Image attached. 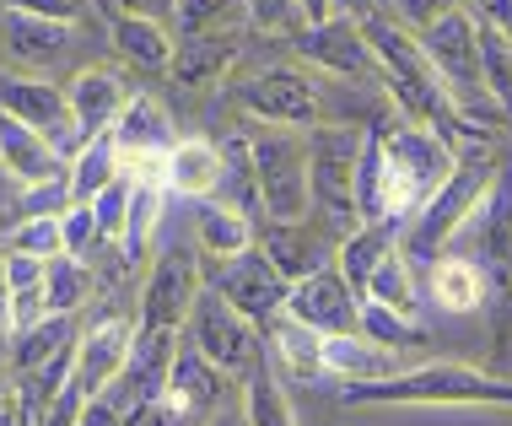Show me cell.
<instances>
[{
    "instance_id": "6da1fadb",
    "label": "cell",
    "mask_w": 512,
    "mask_h": 426,
    "mask_svg": "<svg viewBox=\"0 0 512 426\" xmlns=\"http://www.w3.org/2000/svg\"><path fill=\"white\" fill-rule=\"evenodd\" d=\"M362 38H367L372 60H378V87H389L394 108L410 119V125L437 130L442 141H453V146L486 141V135H475V130L464 125V114L453 108L448 87H442V76L432 71V60H426L421 38H415L410 27H399L394 17L372 11V17L362 22Z\"/></svg>"
},
{
    "instance_id": "7a4b0ae2",
    "label": "cell",
    "mask_w": 512,
    "mask_h": 426,
    "mask_svg": "<svg viewBox=\"0 0 512 426\" xmlns=\"http://www.w3.org/2000/svg\"><path fill=\"white\" fill-rule=\"evenodd\" d=\"M502 168H507V157L491 141H464L459 157H453V173L437 184V195L399 227V259L410 270H426L437 254H448L453 238L469 227V216L480 211V200L491 195Z\"/></svg>"
},
{
    "instance_id": "3957f363",
    "label": "cell",
    "mask_w": 512,
    "mask_h": 426,
    "mask_svg": "<svg viewBox=\"0 0 512 426\" xmlns=\"http://www.w3.org/2000/svg\"><path fill=\"white\" fill-rule=\"evenodd\" d=\"M372 135H378V151H383V222L405 227L410 216L437 195L442 178L453 173L459 146L442 141V135L426 130V125H410L405 114L372 119Z\"/></svg>"
},
{
    "instance_id": "277c9868",
    "label": "cell",
    "mask_w": 512,
    "mask_h": 426,
    "mask_svg": "<svg viewBox=\"0 0 512 426\" xmlns=\"http://www.w3.org/2000/svg\"><path fill=\"white\" fill-rule=\"evenodd\" d=\"M340 400L351 410H367V405H496V410H512V378L486 373V367H464V362H421V367H405L399 378H383V383H345Z\"/></svg>"
},
{
    "instance_id": "5b68a950",
    "label": "cell",
    "mask_w": 512,
    "mask_h": 426,
    "mask_svg": "<svg viewBox=\"0 0 512 426\" xmlns=\"http://www.w3.org/2000/svg\"><path fill=\"white\" fill-rule=\"evenodd\" d=\"M248 157H254V195L265 222H302L308 216V130L248 125Z\"/></svg>"
},
{
    "instance_id": "8992f818",
    "label": "cell",
    "mask_w": 512,
    "mask_h": 426,
    "mask_svg": "<svg viewBox=\"0 0 512 426\" xmlns=\"http://www.w3.org/2000/svg\"><path fill=\"white\" fill-rule=\"evenodd\" d=\"M362 135L356 125H313L308 130V205L340 232L362 227L356 222V157H362Z\"/></svg>"
},
{
    "instance_id": "52a82bcc",
    "label": "cell",
    "mask_w": 512,
    "mask_h": 426,
    "mask_svg": "<svg viewBox=\"0 0 512 426\" xmlns=\"http://www.w3.org/2000/svg\"><path fill=\"white\" fill-rule=\"evenodd\" d=\"M184 340L195 346L211 367H221L227 378H248L259 362H265V329L248 324L232 302H221L211 286H200L195 308H189L184 319Z\"/></svg>"
},
{
    "instance_id": "ba28073f",
    "label": "cell",
    "mask_w": 512,
    "mask_h": 426,
    "mask_svg": "<svg viewBox=\"0 0 512 426\" xmlns=\"http://www.w3.org/2000/svg\"><path fill=\"white\" fill-rule=\"evenodd\" d=\"M232 98L248 114V125L275 130H313L318 125V81L297 65H265L232 87Z\"/></svg>"
},
{
    "instance_id": "9c48e42d",
    "label": "cell",
    "mask_w": 512,
    "mask_h": 426,
    "mask_svg": "<svg viewBox=\"0 0 512 426\" xmlns=\"http://www.w3.org/2000/svg\"><path fill=\"white\" fill-rule=\"evenodd\" d=\"M0 114H11V119H22L27 130H38L65 162H71L81 146H87V141L76 135V125H71V103H65V87H54L49 76L0 71Z\"/></svg>"
},
{
    "instance_id": "30bf717a",
    "label": "cell",
    "mask_w": 512,
    "mask_h": 426,
    "mask_svg": "<svg viewBox=\"0 0 512 426\" xmlns=\"http://www.w3.org/2000/svg\"><path fill=\"white\" fill-rule=\"evenodd\" d=\"M340 238H345V232L335 222H324V216H318V222L302 216V222H265V227H254V249L265 254L292 286L335 265Z\"/></svg>"
},
{
    "instance_id": "8fae6325",
    "label": "cell",
    "mask_w": 512,
    "mask_h": 426,
    "mask_svg": "<svg viewBox=\"0 0 512 426\" xmlns=\"http://www.w3.org/2000/svg\"><path fill=\"white\" fill-rule=\"evenodd\" d=\"M200 254L195 249H162L157 259H151V276L141 286V319H135V329H184L189 308H195L200 297Z\"/></svg>"
},
{
    "instance_id": "7c38bea8",
    "label": "cell",
    "mask_w": 512,
    "mask_h": 426,
    "mask_svg": "<svg viewBox=\"0 0 512 426\" xmlns=\"http://www.w3.org/2000/svg\"><path fill=\"white\" fill-rule=\"evenodd\" d=\"M178 335H184V329H135L130 356H124V373L108 383V394H98V400H108L119 416H130V410L162 400V394H168Z\"/></svg>"
},
{
    "instance_id": "4fadbf2b",
    "label": "cell",
    "mask_w": 512,
    "mask_h": 426,
    "mask_svg": "<svg viewBox=\"0 0 512 426\" xmlns=\"http://www.w3.org/2000/svg\"><path fill=\"white\" fill-rule=\"evenodd\" d=\"M211 292H216L221 302H232V308H238L248 324L265 329L275 313L286 308V292H292V281H286L259 249H248V254L227 259V265L216 270V276H211Z\"/></svg>"
},
{
    "instance_id": "5bb4252c",
    "label": "cell",
    "mask_w": 512,
    "mask_h": 426,
    "mask_svg": "<svg viewBox=\"0 0 512 426\" xmlns=\"http://www.w3.org/2000/svg\"><path fill=\"white\" fill-rule=\"evenodd\" d=\"M71 44H76L71 22L27 17V11H0V71L44 76L71 54Z\"/></svg>"
},
{
    "instance_id": "9a60e30c",
    "label": "cell",
    "mask_w": 512,
    "mask_h": 426,
    "mask_svg": "<svg viewBox=\"0 0 512 426\" xmlns=\"http://www.w3.org/2000/svg\"><path fill=\"white\" fill-rule=\"evenodd\" d=\"M286 319H297V324H308L313 335H356V324H362V297L345 286V276L335 265L329 270H318V276L308 281H297L292 292H286Z\"/></svg>"
},
{
    "instance_id": "2e32d148",
    "label": "cell",
    "mask_w": 512,
    "mask_h": 426,
    "mask_svg": "<svg viewBox=\"0 0 512 426\" xmlns=\"http://www.w3.org/2000/svg\"><path fill=\"white\" fill-rule=\"evenodd\" d=\"M292 49H297L308 65H318V71H329V76L378 81V60H372V49H367V38H362V22L340 17V11H335L329 22L302 27V33L292 38Z\"/></svg>"
},
{
    "instance_id": "e0dca14e",
    "label": "cell",
    "mask_w": 512,
    "mask_h": 426,
    "mask_svg": "<svg viewBox=\"0 0 512 426\" xmlns=\"http://www.w3.org/2000/svg\"><path fill=\"white\" fill-rule=\"evenodd\" d=\"M130 340H135V324L119 319V313H108V319H98L92 329H81V340H76V378L71 383L87 394V400L108 394V383L124 373Z\"/></svg>"
},
{
    "instance_id": "ac0fdd59",
    "label": "cell",
    "mask_w": 512,
    "mask_h": 426,
    "mask_svg": "<svg viewBox=\"0 0 512 426\" xmlns=\"http://www.w3.org/2000/svg\"><path fill=\"white\" fill-rule=\"evenodd\" d=\"M108 135H114L124 168H135V162H162L173 151V141H178L168 108L151 98V92H130V103L119 108V119H114Z\"/></svg>"
},
{
    "instance_id": "d6986e66",
    "label": "cell",
    "mask_w": 512,
    "mask_h": 426,
    "mask_svg": "<svg viewBox=\"0 0 512 426\" xmlns=\"http://www.w3.org/2000/svg\"><path fill=\"white\" fill-rule=\"evenodd\" d=\"M243 54L238 27H211V33H178L173 38V60L168 76L173 87H216L232 71V60Z\"/></svg>"
},
{
    "instance_id": "ffe728a7",
    "label": "cell",
    "mask_w": 512,
    "mask_h": 426,
    "mask_svg": "<svg viewBox=\"0 0 512 426\" xmlns=\"http://www.w3.org/2000/svg\"><path fill=\"white\" fill-rule=\"evenodd\" d=\"M227 383H232V378L221 373V367H211L184 335H178L173 373H168V394H162V400H173L178 410H189V416L211 421L216 410H221V394H227Z\"/></svg>"
},
{
    "instance_id": "44dd1931",
    "label": "cell",
    "mask_w": 512,
    "mask_h": 426,
    "mask_svg": "<svg viewBox=\"0 0 512 426\" xmlns=\"http://www.w3.org/2000/svg\"><path fill=\"white\" fill-rule=\"evenodd\" d=\"M221 184V146L205 135L173 141V151L162 157V195L168 200H211Z\"/></svg>"
},
{
    "instance_id": "7402d4cb",
    "label": "cell",
    "mask_w": 512,
    "mask_h": 426,
    "mask_svg": "<svg viewBox=\"0 0 512 426\" xmlns=\"http://www.w3.org/2000/svg\"><path fill=\"white\" fill-rule=\"evenodd\" d=\"M0 173L17 178L22 189L54 184V178H65V157H60V151H54L38 130H27L22 119L0 114Z\"/></svg>"
},
{
    "instance_id": "603a6c76",
    "label": "cell",
    "mask_w": 512,
    "mask_h": 426,
    "mask_svg": "<svg viewBox=\"0 0 512 426\" xmlns=\"http://www.w3.org/2000/svg\"><path fill=\"white\" fill-rule=\"evenodd\" d=\"M65 103H71V125L81 141H92V135H108L119 119V108L130 103V87L114 76V71H81L71 87H65Z\"/></svg>"
},
{
    "instance_id": "cb8c5ba5",
    "label": "cell",
    "mask_w": 512,
    "mask_h": 426,
    "mask_svg": "<svg viewBox=\"0 0 512 426\" xmlns=\"http://www.w3.org/2000/svg\"><path fill=\"white\" fill-rule=\"evenodd\" d=\"M426 292L442 313H480L491 302V286H486V270L475 265L469 254H437L426 265Z\"/></svg>"
},
{
    "instance_id": "d4e9b609",
    "label": "cell",
    "mask_w": 512,
    "mask_h": 426,
    "mask_svg": "<svg viewBox=\"0 0 512 426\" xmlns=\"http://www.w3.org/2000/svg\"><path fill=\"white\" fill-rule=\"evenodd\" d=\"M324 373L340 383H383L405 373V356L389 346H372L367 335H329L324 340Z\"/></svg>"
},
{
    "instance_id": "484cf974",
    "label": "cell",
    "mask_w": 512,
    "mask_h": 426,
    "mask_svg": "<svg viewBox=\"0 0 512 426\" xmlns=\"http://www.w3.org/2000/svg\"><path fill=\"white\" fill-rule=\"evenodd\" d=\"M248 249H254V216L232 211V205H221V200H200V211H195V254L227 265V259H238Z\"/></svg>"
},
{
    "instance_id": "4316f807",
    "label": "cell",
    "mask_w": 512,
    "mask_h": 426,
    "mask_svg": "<svg viewBox=\"0 0 512 426\" xmlns=\"http://www.w3.org/2000/svg\"><path fill=\"white\" fill-rule=\"evenodd\" d=\"M265 346L270 356L286 367V378H297V383H324V335H313L308 324H297V319H286V313H275V319L265 324Z\"/></svg>"
},
{
    "instance_id": "83f0119b",
    "label": "cell",
    "mask_w": 512,
    "mask_h": 426,
    "mask_svg": "<svg viewBox=\"0 0 512 426\" xmlns=\"http://www.w3.org/2000/svg\"><path fill=\"white\" fill-rule=\"evenodd\" d=\"M399 249V227L394 222H362V227H351L340 238V254H335V270L345 276V286H351L356 297H362V286H367V276L383 265Z\"/></svg>"
},
{
    "instance_id": "f1b7e54d",
    "label": "cell",
    "mask_w": 512,
    "mask_h": 426,
    "mask_svg": "<svg viewBox=\"0 0 512 426\" xmlns=\"http://www.w3.org/2000/svg\"><path fill=\"white\" fill-rule=\"evenodd\" d=\"M162 205H168L162 178H135L130 173V211H124V232H119L124 265H141L151 254V238H157V227H162Z\"/></svg>"
},
{
    "instance_id": "f546056e",
    "label": "cell",
    "mask_w": 512,
    "mask_h": 426,
    "mask_svg": "<svg viewBox=\"0 0 512 426\" xmlns=\"http://www.w3.org/2000/svg\"><path fill=\"white\" fill-rule=\"evenodd\" d=\"M76 340H81V324H76V319H65V313H49V319H38L33 329L11 335V351H6L11 378H22V373H33V367L54 362V356L71 351Z\"/></svg>"
},
{
    "instance_id": "4dcf8cb0",
    "label": "cell",
    "mask_w": 512,
    "mask_h": 426,
    "mask_svg": "<svg viewBox=\"0 0 512 426\" xmlns=\"http://www.w3.org/2000/svg\"><path fill=\"white\" fill-rule=\"evenodd\" d=\"M119 173H124V162H119L114 135H92V141L81 146L71 162H65V184H71V205H92V200H98L108 184H114Z\"/></svg>"
},
{
    "instance_id": "1f68e13d",
    "label": "cell",
    "mask_w": 512,
    "mask_h": 426,
    "mask_svg": "<svg viewBox=\"0 0 512 426\" xmlns=\"http://www.w3.org/2000/svg\"><path fill=\"white\" fill-rule=\"evenodd\" d=\"M108 38L124 60H135L141 71H168L173 60V27L146 22V17H108Z\"/></svg>"
},
{
    "instance_id": "d6a6232c",
    "label": "cell",
    "mask_w": 512,
    "mask_h": 426,
    "mask_svg": "<svg viewBox=\"0 0 512 426\" xmlns=\"http://www.w3.org/2000/svg\"><path fill=\"white\" fill-rule=\"evenodd\" d=\"M98 292V276H92V265H81V259H49L44 270V313H65V319H76L81 302H92Z\"/></svg>"
},
{
    "instance_id": "836d02e7",
    "label": "cell",
    "mask_w": 512,
    "mask_h": 426,
    "mask_svg": "<svg viewBox=\"0 0 512 426\" xmlns=\"http://www.w3.org/2000/svg\"><path fill=\"white\" fill-rule=\"evenodd\" d=\"M362 302H378V308L389 313H405V319H415V308H421V281H415V270L399 259V249L383 259L378 270L367 276L362 286Z\"/></svg>"
},
{
    "instance_id": "e575fe53",
    "label": "cell",
    "mask_w": 512,
    "mask_h": 426,
    "mask_svg": "<svg viewBox=\"0 0 512 426\" xmlns=\"http://www.w3.org/2000/svg\"><path fill=\"white\" fill-rule=\"evenodd\" d=\"M243 421L248 426H297L292 400H286L281 378H275L270 362H259L254 373L243 378Z\"/></svg>"
},
{
    "instance_id": "d590c367",
    "label": "cell",
    "mask_w": 512,
    "mask_h": 426,
    "mask_svg": "<svg viewBox=\"0 0 512 426\" xmlns=\"http://www.w3.org/2000/svg\"><path fill=\"white\" fill-rule=\"evenodd\" d=\"M475 27H480V87H486V98L502 108V119L512 125V44L486 22H475Z\"/></svg>"
},
{
    "instance_id": "8d00e7d4",
    "label": "cell",
    "mask_w": 512,
    "mask_h": 426,
    "mask_svg": "<svg viewBox=\"0 0 512 426\" xmlns=\"http://www.w3.org/2000/svg\"><path fill=\"white\" fill-rule=\"evenodd\" d=\"M356 335H367L372 346H389V351H415V346H426V329L405 319V313H389V308H378V302H362V324H356Z\"/></svg>"
},
{
    "instance_id": "74e56055",
    "label": "cell",
    "mask_w": 512,
    "mask_h": 426,
    "mask_svg": "<svg viewBox=\"0 0 512 426\" xmlns=\"http://www.w3.org/2000/svg\"><path fill=\"white\" fill-rule=\"evenodd\" d=\"M0 249L11 254H33V259H60L65 254V238H60V216H22L0 232Z\"/></svg>"
},
{
    "instance_id": "f35d334b",
    "label": "cell",
    "mask_w": 512,
    "mask_h": 426,
    "mask_svg": "<svg viewBox=\"0 0 512 426\" xmlns=\"http://www.w3.org/2000/svg\"><path fill=\"white\" fill-rule=\"evenodd\" d=\"M232 17H243V0H178L173 38L178 33H211V27H232Z\"/></svg>"
},
{
    "instance_id": "ab89813d",
    "label": "cell",
    "mask_w": 512,
    "mask_h": 426,
    "mask_svg": "<svg viewBox=\"0 0 512 426\" xmlns=\"http://www.w3.org/2000/svg\"><path fill=\"white\" fill-rule=\"evenodd\" d=\"M243 17L254 33H275V38H297L308 27L297 0H243Z\"/></svg>"
},
{
    "instance_id": "60d3db41",
    "label": "cell",
    "mask_w": 512,
    "mask_h": 426,
    "mask_svg": "<svg viewBox=\"0 0 512 426\" xmlns=\"http://www.w3.org/2000/svg\"><path fill=\"white\" fill-rule=\"evenodd\" d=\"M60 238H65V259H81V265H87V259L98 254L103 232H98V216H92V205H65Z\"/></svg>"
},
{
    "instance_id": "b9f144b4",
    "label": "cell",
    "mask_w": 512,
    "mask_h": 426,
    "mask_svg": "<svg viewBox=\"0 0 512 426\" xmlns=\"http://www.w3.org/2000/svg\"><path fill=\"white\" fill-rule=\"evenodd\" d=\"M124 211H130V173H119L114 184H108L98 200H92V216H98L103 243H119V232H124Z\"/></svg>"
},
{
    "instance_id": "7bdbcfd3",
    "label": "cell",
    "mask_w": 512,
    "mask_h": 426,
    "mask_svg": "<svg viewBox=\"0 0 512 426\" xmlns=\"http://www.w3.org/2000/svg\"><path fill=\"white\" fill-rule=\"evenodd\" d=\"M459 0H378L383 17H394L399 27H410V33H426L442 11H453Z\"/></svg>"
},
{
    "instance_id": "ee69618b",
    "label": "cell",
    "mask_w": 512,
    "mask_h": 426,
    "mask_svg": "<svg viewBox=\"0 0 512 426\" xmlns=\"http://www.w3.org/2000/svg\"><path fill=\"white\" fill-rule=\"evenodd\" d=\"M0 270H6V292L17 297V292H38L44 286V259H33V254H11V249H0Z\"/></svg>"
},
{
    "instance_id": "f6af8a7d",
    "label": "cell",
    "mask_w": 512,
    "mask_h": 426,
    "mask_svg": "<svg viewBox=\"0 0 512 426\" xmlns=\"http://www.w3.org/2000/svg\"><path fill=\"white\" fill-rule=\"evenodd\" d=\"M92 6H98L103 17H146V22H162V27H173V17H178V0H92Z\"/></svg>"
},
{
    "instance_id": "bcb514c9",
    "label": "cell",
    "mask_w": 512,
    "mask_h": 426,
    "mask_svg": "<svg viewBox=\"0 0 512 426\" xmlns=\"http://www.w3.org/2000/svg\"><path fill=\"white\" fill-rule=\"evenodd\" d=\"M81 405H87V394H81L76 383H65V389L54 394V400H49L44 410H38V416L27 421V426H76V416H81Z\"/></svg>"
},
{
    "instance_id": "7dc6e473",
    "label": "cell",
    "mask_w": 512,
    "mask_h": 426,
    "mask_svg": "<svg viewBox=\"0 0 512 426\" xmlns=\"http://www.w3.org/2000/svg\"><path fill=\"white\" fill-rule=\"evenodd\" d=\"M6 11H27V17H49V22H76L87 0H0Z\"/></svg>"
},
{
    "instance_id": "c3c4849f",
    "label": "cell",
    "mask_w": 512,
    "mask_h": 426,
    "mask_svg": "<svg viewBox=\"0 0 512 426\" xmlns=\"http://www.w3.org/2000/svg\"><path fill=\"white\" fill-rule=\"evenodd\" d=\"M76 426H124V416L108 400H87V405H81V416H76Z\"/></svg>"
},
{
    "instance_id": "681fc988",
    "label": "cell",
    "mask_w": 512,
    "mask_h": 426,
    "mask_svg": "<svg viewBox=\"0 0 512 426\" xmlns=\"http://www.w3.org/2000/svg\"><path fill=\"white\" fill-rule=\"evenodd\" d=\"M11 351V292H6V270H0V356Z\"/></svg>"
},
{
    "instance_id": "f907efd6",
    "label": "cell",
    "mask_w": 512,
    "mask_h": 426,
    "mask_svg": "<svg viewBox=\"0 0 512 426\" xmlns=\"http://www.w3.org/2000/svg\"><path fill=\"white\" fill-rule=\"evenodd\" d=\"M297 6H302V22H329V17H335V0H297Z\"/></svg>"
},
{
    "instance_id": "816d5d0a",
    "label": "cell",
    "mask_w": 512,
    "mask_h": 426,
    "mask_svg": "<svg viewBox=\"0 0 512 426\" xmlns=\"http://www.w3.org/2000/svg\"><path fill=\"white\" fill-rule=\"evenodd\" d=\"M335 11H340V17H351V22H367L372 11H378V0H335Z\"/></svg>"
},
{
    "instance_id": "f5cc1de1",
    "label": "cell",
    "mask_w": 512,
    "mask_h": 426,
    "mask_svg": "<svg viewBox=\"0 0 512 426\" xmlns=\"http://www.w3.org/2000/svg\"><path fill=\"white\" fill-rule=\"evenodd\" d=\"M11 394H17L11 389V367H6V356H0V400H11Z\"/></svg>"
}]
</instances>
